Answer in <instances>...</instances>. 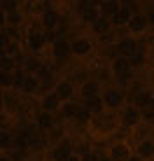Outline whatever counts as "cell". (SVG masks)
Instances as JSON below:
<instances>
[{
  "mask_svg": "<svg viewBox=\"0 0 154 161\" xmlns=\"http://www.w3.org/2000/svg\"><path fill=\"white\" fill-rule=\"evenodd\" d=\"M110 156H112L114 161H128L131 158L128 147H126V145H123V144L116 145V147L112 149V153H110Z\"/></svg>",
  "mask_w": 154,
  "mask_h": 161,
  "instance_id": "cell-1",
  "label": "cell"
},
{
  "mask_svg": "<svg viewBox=\"0 0 154 161\" xmlns=\"http://www.w3.org/2000/svg\"><path fill=\"white\" fill-rule=\"evenodd\" d=\"M151 156H154V144L152 142H142L138 145V158L140 159H149Z\"/></svg>",
  "mask_w": 154,
  "mask_h": 161,
  "instance_id": "cell-2",
  "label": "cell"
},
{
  "mask_svg": "<svg viewBox=\"0 0 154 161\" xmlns=\"http://www.w3.org/2000/svg\"><path fill=\"white\" fill-rule=\"evenodd\" d=\"M89 47H91V44H89L88 40H77V42H74V51L79 53V54L86 53Z\"/></svg>",
  "mask_w": 154,
  "mask_h": 161,
  "instance_id": "cell-3",
  "label": "cell"
},
{
  "mask_svg": "<svg viewBox=\"0 0 154 161\" xmlns=\"http://www.w3.org/2000/svg\"><path fill=\"white\" fill-rule=\"evenodd\" d=\"M103 100H105L107 105H110V107H116V105H119V102H121V97L110 91V93H107V95H105V98H103Z\"/></svg>",
  "mask_w": 154,
  "mask_h": 161,
  "instance_id": "cell-4",
  "label": "cell"
}]
</instances>
